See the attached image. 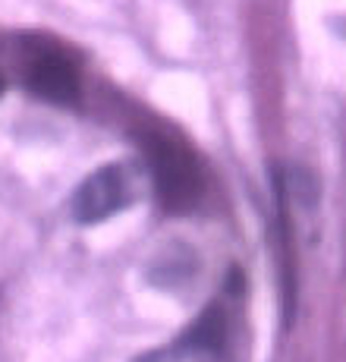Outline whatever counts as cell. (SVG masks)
<instances>
[{"label": "cell", "mask_w": 346, "mask_h": 362, "mask_svg": "<svg viewBox=\"0 0 346 362\" xmlns=\"http://www.w3.org/2000/svg\"><path fill=\"white\" fill-rule=\"evenodd\" d=\"M148 161L157 192L170 208H183L196 202L198 189H202V173L196 167V158L183 145L173 142L170 136H155L148 142Z\"/></svg>", "instance_id": "obj_1"}, {"label": "cell", "mask_w": 346, "mask_h": 362, "mask_svg": "<svg viewBox=\"0 0 346 362\" xmlns=\"http://www.w3.org/2000/svg\"><path fill=\"white\" fill-rule=\"evenodd\" d=\"M133 177L126 164H104L76 189L73 214L79 224H98L133 202Z\"/></svg>", "instance_id": "obj_2"}, {"label": "cell", "mask_w": 346, "mask_h": 362, "mask_svg": "<svg viewBox=\"0 0 346 362\" xmlns=\"http://www.w3.org/2000/svg\"><path fill=\"white\" fill-rule=\"evenodd\" d=\"M25 82L35 95L47 101H76L79 95V69L60 51H35L25 60Z\"/></svg>", "instance_id": "obj_3"}, {"label": "cell", "mask_w": 346, "mask_h": 362, "mask_svg": "<svg viewBox=\"0 0 346 362\" xmlns=\"http://www.w3.org/2000/svg\"><path fill=\"white\" fill-rule=\"evenodd\" d=\"M138 362H220L217 359V331H214V315H205L189 337L177 340V344L155 350Z\"/></svg>", "instance_id": "obj_4"}]
</instances>
